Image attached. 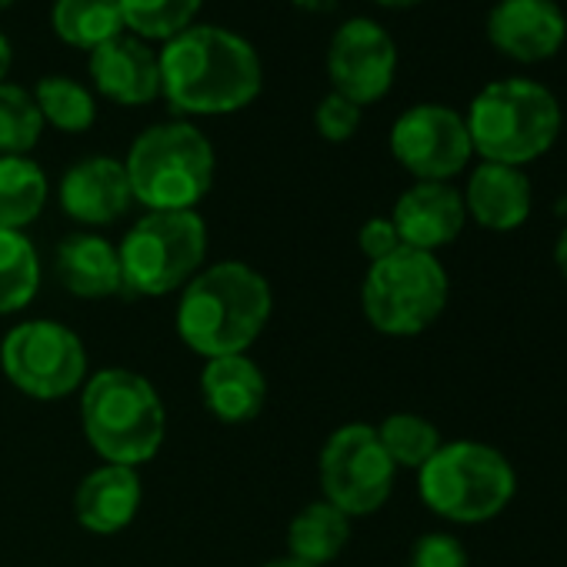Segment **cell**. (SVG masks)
Wrapping results in <instances>:
<instances>
[{
    "label": "cell",
    "mask_w": 567,
    "mask_h": 567,
    "mask_svg": "<svg viewBox=\"0 0 567 567\" xmlns=\"http://www.w3.org/2000/svg\"><path fill=\"white\" fill-rule=\"evenodd\" d=\"M161 94L187 117L234 114L254 104L264 68L254 44L227 28L194 24L157 54Z\"/></svg>",
    "instance_id": "6da1fadb"
},
{
    "label": "cell",
    "mask_w": 567,
    "mask_h": 567,
    "mask_svg": "<svg viewBox=\"0 0 567 567\" xmlns=\"http://www.w3.org/2000/svg\"><path fill=\"white\" fill-rule=\"evenodd\" d=\"M270 311L274 295L264 274L244 260H217L187 280L174 324L181 341L210 361L244 354L267 328Z\"/></svg>",
    "instance_id": "7a4b0ae2"
},
{
    "label": "cell",
    "mask_w": 567,
    "mask_h": 567,
    "mask_svg": "<svg viewBox=\"0 0 567 567\" xmlns=\"http://www.w3.org/2000/svg\"><path fill=\"white\" fill-rule=\"evenodd\" d=\"M464 124L481 161L524 171L557 144L564 111L540 81L501 78L474 94Z\"/></svg>",
    "instance_id": "3957f363"
},
{
    "label": "cell",
    "mask_w": 567,
    "mask_h": 567,
    "mask_svg": "<svg viewBox=\"0 0 567 567\" xmlns=\"http://www.w3.org/2000/svg\"><path fill=\"white\" fill-rule=\"evenodd\" d=\"M81 421L104 464H147L167 434V411L157 388L127 368H104L84 381Z\"/></svg>",
    "instance_id": "277c9868"
},
{
    "label": "cell",
    "mask_w": 567,
    "mask_h": 567,
    "mask_svg": "<svg viewBox=\"0 0 567 567\" xmlns=\"http://www.w3.org/2000/svg\"><path fill=\"white\" fill-rule=\"evenodd\" d=\"M214 147L190 121L141 131L124 157L131 194L147 210H194L214 184Z\"/></svg>",
    "instance_id": "5b68a950"
},
{
    "label": "cell",
    "mask_w": 567,
    "mask_h": 567,
    "mask_svg": "<svg viewBox=\"0 0 567 567\" xmlns=\"http://www.w3.org/2000/svg\"><path fill=\"white\" fill-rule=\"evenodd\" d=\"M421 501L451 524H487L517 494L514 464L484 441H451L417 471Z\"/></svg>",
    "instance_id": "8992f818"
},
{
    "label": "cell",
    "mask_w": 567,
    "mask_h": 567,
    "mask_svg": "<svg viewBox=\"0 0 567 567\" xmlns=\"http://www.w3.org/2000/svg\"><path fill=\"white\" fill-rule=\"evenodd\" d=\"M207 224L197 210H147L117 244L124 295L164 298L204 270Z\"/></svg>",
    "instance_id": "52a82bcc"
},
{
    "label": "cell",
    "mask_w": 567,
    "mask_h": 567,
    "mask_svg": "<svg viewBox=\"0 0 567 567\" xmlns=\"http://www.w3.org/2000/svg\"><path fill=\"white\" fill-rule=\"evenodd\" d=\"M451 280L437 254L398 247L374 260L361 284V308L368 324L388 338L424 334L447 308Z\"/></svg>",
    "instance_id": "ba28073f"
},
{
    "label": "cell",
    "mask_w": 567,
    "mask_h": 567,
    "mask_svg": "<svg viewBox=\"0 0 567 567\" xmlns=\"http://www.w3.org/2000/svg\"><path fill=\"white\" fill-rule=\"evenodd\" d=\"M0 368L21 394L58 401L84 388L87 348L68 324L38 318L11 328L0 341Z\"/></svg>",
    "instance_id": "9c48e42d"
},
{
    "label": "cell",
    "mask_w": 567,
    "mask_h": 567,
    "mask_svg": "<svg viewBox=\"0 0 567 567\" xmlns=\"http://www.w3.org/2000/svg\"><path fill=\"white\" fill-rule=\"evenodd\" d=\"M318 477L324 501L348 517L378 514L391 491L398 467L378 441V427L364 421L341 424L321 447Z\"/></svg>",
    "instance_id": "30bf717a"
},
{
    "label": "cell",
    "mask_w": 567,
    "mask_h": 567,
    "mask_svg": "<svg viewBox=\"0 0 567 567\" xmlns=\"http://www.w3.org/2000/svg\"><path fill=\"white\" fill-rule=\"evenodd\" d=\"M391 154L411 177L451 184L471 164L474 147L464 114L444 104H414L391 127Z\"/></svg>",
    "instance_id": "8fae6325"
},
{
    "label": "cell",
    "mask_w": 567,
    "mask_h": 567,
    "mask_svg": "<svg viewBox=\"0 0 567 567\" xmlns=\"http://www.w3.org/2000/svg\"><path fill=\"white\" fill-rule=\"evenodd\" d=\"M328 78L334 94L348 97L361 111L388 97L398 78V44L371 18L344 21L328 48Z\"/></svg>",
    "instance_id": "7c38bea8"
},
{
    "label": "cell",
    "mask_w": 567,
    "mask_h": 567,
    "mask_svg": "<svg viewBox=\"0 0 567 567\" xmlns=\"http://www.w3.org/2000/svg\"><path fill=\"white\" fill-rule=\"evenodd\" d=\"M487 44L511 64H544L567 41V18L557 0H497L484 21Z\"/></svg>",
    "instance_id": "4fadbf2b"
},
{
    "label": "cell",
    "mask_w": 567,
    "mask_h": 567,
    "mask_svg": "<svg viewBox=\"0 0 567 567\" xmlns=\"http://www.w3.org/2000/svg\"><path fill=\"white\" fill-rule=\"evenodd\" d=\"M391 220L404 247L437 254L454 244L467 224L464 197L444 181H414L394 204Z\"/></svg>",
    "instance_id": "5bb4252c"
},
{
    "label": "cell",
    "mask_w": 567,
    "mask_h": 567,
    "mask_svg": "<svg viewBox=\"0 0 567 567\" xmlns=\"http://www.w3.org/2000/svg\"><path fill=\"white\" fill-rule=\"evenodd\" d=\"M134 204L124 161L84 157L61 177V207L84 227H107Z\"/></svg>",
    "instance_id": "9a60e30c"
},
{
    "label": "cell",
    "mask_w": 567,
    "mask_h": 567,
    "mask_svg": "<svg viewBox=\"0 0 567 567\" xmlns=\"http://www.w3.org/2000/svg\"><path fill=\"white\" fill-rule=\"evenodd\" d=\"M91 81L101 97L121 107H144L161 97V61L147 41L121 34L91 51Z\"/></svg>",
    "instance_id": "2e32d148"
},
{
    "label": "cell",
    "mask_w": 567,
    "mask_h": 567,
    "mask_svg": "<svg viewBox=\"0 0 567 567\" xmlns=\"http://www.w3.org/2000/svg\"><path fill=\"white\" fill-rule=\"evenodd\" d=\"M461 197H464L467 217L494 234H511V230L524 227L530 217V207H534L530 177L520 167L487 164V161H481L471 171Z\"/></svg>",
    "instance_id": "e0dca14e"
},
{
    "label": "cell",
    "mask_w": 567,
    "mask_h": 567,
    "mask_svg": "<svg viewBox=\"0 0 567 567\" xmlns=\"http://www.w3.org/2000/svg\"><path fill=\"white\" fill-rule=\"evenodd\" d=\"M141 474L127 464L94 467L74 491V517L91 534H117L141 511Z\"/></svg>",
    "instance_id": "ac0fdd59"
},
{
    "label": "cell",
    "mask_w": 567,
    "mask_h": 567,
    "mask_svg": "<svg viewBox=\"0 0 567 567\" xmlns=\"http://www.w3.org/2000/svg\"><path fill=\"white\" fill-rule=\"evenodd\" d=\"M54 270H58L61 288L81 301H104V298L124 295L117 247L104 240L101 234L78 230L64 237L54 257Z\"/></svg>",
    "instance_id": "d6986e66"
},
{
    "label": "cell",
    "mask_w": 567,
    "mask_h": 567,
    "mask_svg": "<svg viewBox=\"0 0 567 567\" xmlns=\"http://www.w3.org/2000/svg\"><path fill=\"white\" fill-rule=\"evenodd\" d=\"M204 408L224 424L254 421L267 404V378L247 354L210 358L200 371Z\"/></svg>",
    "instance_id": "ffe728a7"
},
{
    "label": "cell",
    "mask_w": 567,
    "mask_h": 567,
    "mask_svg": "<svg viewBox=\"0 0 567 567\" xmlns=\"http://www.w3.org/2000/svg\"><path fill=\"white\" fill-rule=\"evenodd\" d=\"M348 540H351V517L334 504H328L324 497L301 507L288 524V557L311 567H324L338 560Z\"/></svg>",
    "instance_id": "44dd1931"
},
{
    "label": "cell",
    "mask_w": 567,
    "mask_h": 567,
    "mask_svg": "<svg viewBox=\"0 0 567 567\" xmlns=\"http://www.w3.org/2000/svg\"><path fill=\"white\" fill-rule=\"evenodd\" d=\"M48 174L28 154H0V227L24 230L48 204Z\"/></svg>",
    "instance_id": "7402d4cb"
},
{
    "label": "cell",
    "mask_w": 567,
    "mask_h": 567,
    "mask_svg": "<svg viewBox=\"0 0 567 567\" xmlns=\"http://www.w3.org/2000/svg\"><path fill=\"white\" fill-rule=\"evenodd\" d=\"M51 28L78 51H97L101 44L127 34L117 0H54Z\"/></svg>",
    "instance_id": "603a6c76"
},
{
    "label": "cell",
    "mask_w": 567,
    "mask_h": 567,
    "mask_svg": "<svg viewBox=\"0 0 567 567\" xmlns=\"http://www.w3.org/2000/svg\"><path fill=\"white\" fill-rule=\"evenodd\" d=\"M41 291V257L24 230L0 227V315L24 311Z\"/></svg>",
    "instance_id": "cb8c5ba5"
},
{
    "label": "cell",
    "mask_w": 567,
    "mask_h": 567,
    "mask_svg": "<svg viewBox=\"0 0 567 567\" xmlns=\"http://www.w3.org/2000/svg\"><path fill=\"white\" fill-rule=\"evenodd\" d=\"M34 104L44 117V127H58L64 134H84L94 127L97 121V104H94V94L78 84L74 78H64V74H51V78H41L38 87H34Z\"/></svg>",
    "instance_id": "d4e9b609"
},
{
    "label": "cell",
    "mask_w": 567,
    "mask_h": 567,
    "mask_svg": "<svg viewBox=\"0 0 567 567\" xmlns=\"http://www.w3.org/2000/svg\"><path fill=\"white\" fill-rule=\"evenodd\" d=\"M124 31L141 41H174L187 28H194V18L200 14L204 0H117Z\"/></svg>",
    "instance_id": "484cf974"
},
{
    "label": "cell",
    "mask_w": 567,
    "mask_h": 567,
    "mask_svg": "<svg viewBox=\"0 0 567 567\" xmlns=\"http://www.w3.org/2000/svg\"><path fill=\"white\" fill-rule=\"evenodd\" d=\"M378 441L388 451V457L394 461V467H408V471H421L444 444L441 431L427 417L408 414V411L388 414L378 424Z\"/></svg>",
    "instance_id": "4316f807"
},
{
    "label": "cell",
    "mask_w": 567,
    "mask_h": 567,
    "mask_svg": "<svg viewBox=\"0 0 567 567\" xmlns=\"http://www.w3.org/2000/svg\"><path fill=\"white\" fill-rule=\"evenodd\" d=\"M44 134L34 94L18 84H0V154H28Z\"/></svg>",
    "instance_id": "83f0119b"
},
{
    "label": "cell",
    "mask_w": 567,
    "mask_h": 567,
    "mask_svg": "<svg viewBox=\"0 0 567 567\" xmlns=\"http://www.w3.org/2000/svg\"><path fill=\"white\" fill-rule=\"evenodd\" d=\"M408 567H471V554L461 537L447 530H431L414 540Z\"/></svg>",
    "instance_id": "f1b7e54d"
},
{
    "label": "cell",
    "mask_w": 567,
    "mask_h": 567,
    "mask_svg": "<svg viewBox=\"0 0 567 567\" xmlns=\"http://www.w3.org/2000/svg\"><path fill=\"white\" fill-rule=\"evenodd\" d=\"M358 127H361V107L334 91L328 97H321V104L315 107V131L331 144L351 141L358 134Z\"/></svg>",
    "instance_id": "f546056e"
},
{
    "label": "cell",
    "mask_w": 567,
    "mask_h": 567,
    "mask_svg": "<svg viewBox=\"0 0 567 567\" xmlns=\"http://www.w3.org/2000/svg\"><path fill=\"white\" fill-rule=\"evenodd\" d=\"M358 244H361V254L371 264L374 260H384L388 254H394L398 247H404L391 217H371V220H364L361 230H358Z\"/></svg>",
    "instance_id": "4dcf8cb0"
},
{
    "label": "cell",
    "mask_w": 567,
    "mask_h": 567,
    "mask_svg": "<svg viewBox=\"0 0 567 567\" xmlns=\"http://www.w3.org/2000/svg\"><path fill=\"white\" fill-rule=\"evenodd\" d=\"M11 64H14V48H11V41H8L4 34H0V84L8 81Z\"/></svg>",
    "instance_id": "1f68e13d"
},
{
    "label": "cell",
    "mask_w": 567,
    "mask_h": 567,
    "mask_svg": "<svg viewBox=\"0 0 567 567\" xmlns=\"http://www.w3.org/2000/svg\"><path fill=\"white\" fill-rule=\"evenodd\" d=\"M554 264H557V270L564 274V280H567V224H564V230L557 234V244H554Z\"/></svg>",
    "instance_id": "d6a6232c"
},
{
    "label": "cell",
    "mask_w": 567,
    "mask_h": 567,
    "mask_svg": "<svg viewBox=\"0 0 567 567\" xmlns=\"http://www.w3.org/2000/svg\"><path fill=\"white\" fill-rule=\"evenodd\" d=\"M371 4H378V8H391V11H408V8L424 4V0H371Z\"/></svg>",
    "instance_id": "836d02e7"
},
{
    "label": "cell",
    "mask_w": 567,
    "mask_h": 567,
    "mask_svg": "<svg viewBox=\"0 0 567 567\" xmlns=\"http://www.w3.org/2000/svg\"><path fill=\"white\" fill-rule=\"evenodd\" d=\"M260 567H311V564H301V560H295V557H277V560H267V564H260Z\"/></svg>",
    "instance_id": "e575fe53"
},
{
    "label": "cell",
    "mask_w": 567,
    "mask_h": 567,
    "mask_svg": "<svg viewBox=\"0 0 567 567\" xmlns=\"http://www.w3.org/2000/svg\"><path fill=\"white\" fill-rule=\"evenodd\" d=\"M11 4H14V0H0V11H8Z\"/></svg>",
    "instance_id": "d590c367"
}]
</instances>
